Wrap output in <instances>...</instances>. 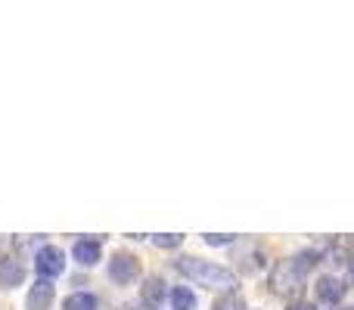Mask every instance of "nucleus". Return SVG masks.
<instances>
[{
	"label": "nucleus",
	"instance_id": "obj_1",
	"mask_svg": "<svg viewBox=\"0 0 354 310\" xmlns=\"http://www.w3.org/2000/svg\"><path fill=\"white\" fill-rule=\"evenodd\" d=\"M177 270H180L183 276H189L193 282H199V286L205 289H218V292H236L239 280L233 270L221 267V264L214 261H202V258H180L177 261Z\"/></svg>",
	"mask_w": 354,
	"mask_h": 310
},
{
	"label": "nucleus",
	"instance_id": "obj_2",
	"mask_svg": "<svg viewBox=\"0 0 354 310\" xmlns=\"http://www.w3.org/2000/svg\"><path fill=\"white\" fill-rule=\"evenodd\" d=\"M314 264H320L317 251H301V255L289 258V261H280L274 267V273H270V289L277 295H289L295 289H301V282L314 270Z\"/></svg>",
	"mask_w": 354,
	"mask_h": 310
},
{
	"label": "nucleus",
	"instance_id": "obj_3",
	"mask_svg": "<svg viewBox=\"0 0 354 310\" xmlns=\"http://www.w3.org/2000/svg\"><path fill=\"white\" fill-rule=\"evenodd\" d=\"M35 267H37V280H53V276H59L66 270V255L56 245H44L35 258Z\"/></svg>",
	"mask_w": 354,
	"mask_h": 310
},
{
	"label": "nucleus",
	"instance_id": "obj_4",
	"mask_svg": "<svg viewBox=\"0 0 354 310\" xmlns=\"http://www.w3.org/2000/svg\"><path fill=\"white\" fill-rule=\"evenodd\" d=\"M109 276L118 286H128V282H134L137 276H140V261H137L134 255H128V251H118L109 261Z\"/></svg>",
	"mask_w": 354,
	"mask_h": 310
},
{
	"label": "nucleus",
	"instance_id": "obj_5",
	"mask_svg": "<svg viewBox=\"0 0 354 310\" xmlns=\"http://www.w3.org/2000/svg\"><path fill=\"white\" fill-rule=\"evenodd\" d=\"M50 304H53V282H50V280H37L35 286L28 289L25 307H28V310H50Z\"/></svg>",
	"mask_w": 354,
	"mask_h": 310
},
{
	"label": "nucleus",
	"instance_id": "obj_6",
	"mask_svg": "<svg viewBox=\"0 0 354 310\" xmlns=\"http://www.w3.org/2000/svg\"><path fill=\"white\" fill-rule=\"evenodd\" d=\"M314 292H317V298L326 301V304H339V301L345 298V282L336 280V276H320Z\"/></svg>",
	"mask_w": 354,
	"mask_h": 310
},
{
	"label": "nucleus",
	"instance_id": "obj_7",
	"mask_svg": "<svg viewBox=\"0 0 354 310\" xmlns=\"http://www.w3.org/2000/svg\"><path fill=\"white\" fill-rule=\"evenodd\" d=\"M25 280V267L19 258H3L0 261V289H16Z\"/></svg>",
	"mask_w": 354,
	"mask_h": 310
},
{
	"label": "nucleus",
	"instance_id": "obj_8",
	"mask_svg": "<svg viewBox=\"0 0 354 310\" xmlns=\"http://www.w3.org/2000/svg\"><path fill=\"white\" fill-rule=\"evenodd\" d=\"M72 258L81 267H93L100 261V239H78L72 249Z\"/></svg>",
	"mask_w": 354,
	"mask_h": 310
},
{
	"label": "nucleus",
	"instance_id": "obj_9",
	"mask_svg": "<svg viewBox=\"0 0 354 310\" xmlns=\"http://www.w3.org/2000/svg\"><path fill=\"white\" fill-rule=\"evenodd\" d=\"M140 301L147 307H159L162 301H165V282H162L159 276H149V280L140 286Z\"/></svg>",
	"mask_w": 354,
	"mask_h": 310
},
{
	"label": "nucleus",
	"instance_id": "obj_10",
	"mask_svg": "<svg viewBox=\"0 0 354 310\" xmlns=\"http://www.w3.org/2000/svg\"><path fill=\"white\" fill-rule=\"evenodd\" d=\"M97 295H91V292H75V295H68L66 298V304H62V310H97Z\"/></svg>",
	"mask_w": 354,
	"mask_h": 310
},
{
	"label": "nucleus",
	"instance_id": "obj_11",
	"mask_svg": "<svg viewBox=\"0 0 354 310\" xmlns=\"http://www.w3.org/2000/svg\"><path fill=\"white\" fill-rule=\"evenodd\" d=\"M171 307L174 310H193L196 307V295L189 292V289H183V286H177V289H171Z\"/></svg>",
	"mask_w": 354,
	"mask_h": 310
},
{
	"label": "nucleus",
	"instance_id": "obj_12",
	"mask_svg": "<svg viewBox=\"0 0 354 310\" xmlns=\"http://www.w3.org/2000/svg\"><path fill=\"white\" fill-rule=\"evenodd\" d=\"M214 310H245V301L239 298L236 292H227V295H221V298L214 301Z\"/></svg>",
	"mask_w": 354,
	"mask_h": 310
},
{
	"label": "nucleus",
	"instance_id": "obj_13",
	"mask_svg": "<svg viewBox=\"0 0 354 310\" xmlns=\"http://www.w3.org/2000/svg\"><path fill=\"white\" fill-rule=\"evenodd\" d=\"M180 242H183L180 233H156L153 236V245H159V249H177Z\"/></svg>",
	"mask_w": 354,
	"mask_h": 310
},
{
	"label": "nucleus",
	"instance_id": "obj_14",
	"mask_svg": "<svg viewBox=\"0 0 354 310\" xmlns=\"http://www.w3.org/2000/svg\"><path fill=\"white\" fill-rule=\"evenodd\" d=\"M202 239L208 245H227V242H233V233H202Z\"/></svg>",
	"mask_w": 354,
	"mask_h": 310
},
{
	"label": "nucleus",
	"instance_id": "obj_15",
	"mask_svg": "<svg viewBox=\"0 0 354 310\" xmlns=\"http://www.w3.org/2000/svg\"><path fill=\"white\" fill-rule=\"evenodd\" d=\"M289 310H314V304H308V301H299V304H292Z\"/></svg>",
	"mask_w": 354,
	"mask_h": 310
},
{
	"label": "nucleus",
	"instance_id": "obj_16",
	"mask_svg": "<svg viewBox=\"0 0 354 310\" xmlns=\"http://www.w3.org/2000/svg\"><path fill=\"white\" fill-rule=\"evenodd\" d=\"M351 276H354V261H351Z\"/></svg>",
	"mask_w": 354,
	"mask_h": 310
},
{
	"label": "nucleus",
	"instance_id": "obj_17",
	"mask_svg": "<svg viewBox=\"0 0 354 310\" xmlns=\"http://www.w3.org/2000/svg\"><path fill=\"white\" fill-rule=\"evenodd\" d=\"M339 310H354V307H339Z\"/></svg>",
	"mask_w": 354,
	"mask_h": 310
},
{
	"label": "nucleus",
	"instance_id": "obj_18",
	"mask_svg": "<svg viewBox=\"0 0 354 310\" xmlns=\"http://www.w3.org/2000/svg\"><path fill=\"white\" fill-rule=\"evenodd\" d=\"M351 245H354V236H351Z\"/></svg>",
	"mask_w": 354,
	"mask_h": 310
}]
</instances>
